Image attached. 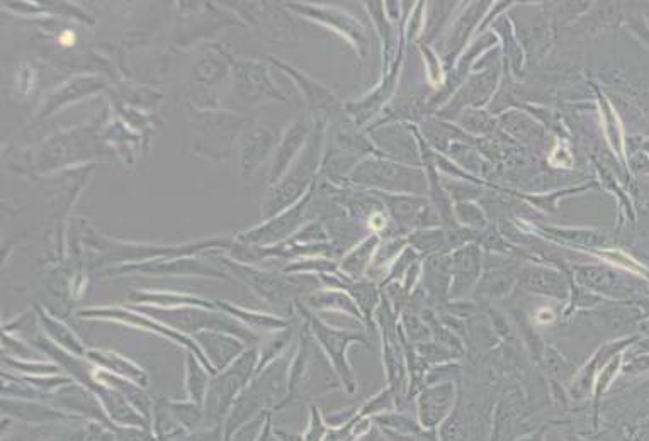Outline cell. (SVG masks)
I'll use <instances>...</instances> for the list:
<instances>
[{
	"label": "cell",
	"mask_w": 649,
	"mask_h": 441,
	"mask_svg": "<svg viewBox=\"0 0 649 441\" xmlns=\"http://www.w3.org/2000/svg\"><path fill=\"white\" fill-rule=\"evenodd\" d=\"M362 441H379V436L376 435V431H371Z\"/></svg>",
	"instance_id": "obj_9"
},
{
	"label": "cell",
	"mask_w": 649,
	"mask_h": 441,
	"mask_svg": "<svg viewBox=\"0 0 649 441\" xmlns=\"http://www.w3.org/2000/svg\"><path fill=\"white\" fill-rule=\"evenodd\" d=\"M519 282L527 291L541 296L566 299L570 294L565 275L559 274L558 270L553 268L525 267L519 274Z\"/></svg>",
	"instance_id": "obj_4"
},
{
	"label": "cell",
	"mask_w": 649,
	"mask_h": 441,
	"mask_svg": "<svg viewBox=\"0 0 649 441\" xmlns=\"http://www.w3.org/2000/svg\"><path fill=\"white\" fill-rule=\"evenodd\" d=\"M525 414L524 396L517 392H508L498 401L493 418H491V436L488 441H515Z\"/></svg>",
	"instance_id": "obj_3"
},
{
	"label": "cell",
	"mask_w": 649,
	"mask_h": 441,
	"mask_svg": "<svg viewBox=\"0 0 649 441\" xmlns=\"http://www.w3.org/2000/svg\"><path fill=\"white\" fill-rule=\"evenodd\" d=\"M575 279L578 284L600 292V294H616L621 291V280L612 270L604 267H580L575 270Z\"/></svg>",
	"instance_id": "obj_6"
},
{
	"label": "cell",
	"mask_w": 649,
	"mask_h": 441,
	"mask_svg": "<svg viewBox=\"0 0 649 441\" xmlns=\"http://www.w3.org/2000/svg\"><path fill=\"white\" fill-rule=\"evenodd\" d=\"M566 441H583V440L582 438H580V436L568 435L566 436Z\"/></svg>",
	"instance_id": "obj_10"
},
{
	"label": "cell",
	"mask_w": 649,
	"mask_h": 441,
	"mask_svg": "<svg viewBox=\"0 0 649 441\" xmlns=\"http://www.w3.org/2000/svg\"><path fill=\"white\" fill-rule=\"evenodd\" d=\"M481 257L478 248L468 246L459 250L452 258V272H454V285L452 292L454 296H461L469 291L480 275Z\"/></svg>",
	"instance_id": "obj_5"
},
{
	"label": "cell",
	"mask_w": 649,
	"mask_h": 441,
	"mask_svg": "<svg viewBox=\"0 0 649 441\" xmlns=\"http://www.w3.org/2000/svg\"><path fill=\"white\" fill-rule=\"evenodd\" d=\"M459 392L456 386L446 380L432 387H425L418 394L417 419L425 430H437L456 408Z\"/></svg>",
	"instance_id": "obj_1"
},
{
	"label": "cell",
	"mask_w": 649,
	"mask_h": 441,
	"mask_svg": "<svg viewBox=\"0 0 649 441\" xmlns=\"http://www.w3.org/2000/svg\"><path fill=\"white\" fill-rule=\"evenodd\" d=\"M514 285V277L505 270H491L481 279L478 292L485 296L500 297L508 294Z\"/></svg>",
	"instance_id": "obj_7"
},
{
	"label": "cell",
	"mask_w": 649,
	"mask_h": 441,
	"mask_svg": "<svg viewBox=\"0 0 649 441\" xmlns=\"http://www.w3.org/2000/svg\"><path fill=\"white\" fill-rule=\"evenodd\" d=\"M485 416L478 409L464 404L463 396L459 394L456 408L437 430L439 438L441 441H486Z\"/></svg>",
	"instance_id": "obj_2"
},
{
	"label": "cell",
	"mask_w": 649,
	"mask_h": 441,
	"mask_svg": "<svg viewBox=\"0 0 649 441\" xmlns=\"http://www.w3.org/2000/svg\"><path fill=\"white\" fill-rule=\"evenodd\" d=\"M546 428L542 430L532 431L529 435H522L515 441H546Z\"/></svg>",
	"instance_id": "obj_8"
}]
</instances>
